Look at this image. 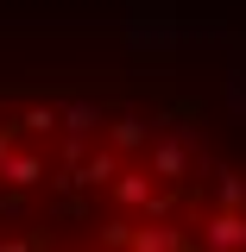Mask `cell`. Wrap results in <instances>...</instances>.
<instances>
[{
    "label": "cell",
    "instance_id": "obj_1",
    "mask_svg": "<svg viewBox=\"0 0 246 252\" xmlns=\"http://www.w3.org/2000/svg\"><path fill=\"white\" fill-rule=\"evenodd\" d=\"M189 145L101 101L0 107V252H215L183 227Z\"/></svg>",
    "mask_w": 246,
    "mask_h": 252
}]
</instances>
